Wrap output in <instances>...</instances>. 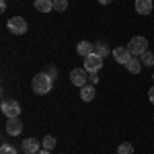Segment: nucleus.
<instances>
[{
  "mask_svg": "<svg viewBox=\"0 0 154 154\" xmlns=\"http://www.w3.org/2000/svg\"><path fill=\"white\" fill-rule=\"evenodd\" d=\"M8 27V31H11L12 35H23L25 31H27V21H25L23 17H12L11 21L6 23Z\"/></svg>",
  "mask_w": 154,
  "mask_h": 154,
  "instance_id": "5",
  "label": "nucleus"
},
{
  "mask_svg": "<svg viewBox=\"0 0 154 154\" xmlns=\"http://www.w3.org/2000/svg\"><path fill=\"white\" fill-rule=\"evenodd\" d=\"M35 8L39 12H49L54 11V0H35Z\"/></svg>",
  "mask_w": 154,
  "mask_h": 154,
  "instance_id": "14",
  "label": "nucleus"
},
{
  "mask_svg": "<svg viewBox=\"0 0 154 154\" xmlns=\"http://www.w3.org/2000/svg\"><path fill=\"white\" fill-rule=\"evenodd\" d=\"M97 82H99V76H97V72H88V84H93V86H95Z\"/></svg>",
  "mask_w": 154,
  "mask_h": 154,
  "instance_id": "21",
  "label": "nucleus"
},
{
  "mask_svg": "<svg viewBox=\"0 0 154 154\" xmlns=\"http://www.w3.org/2000/svg\"><path fill=\"white\" fill-rule=\"evenodd\" d=\"M2 113L6 117H19L21 115V105L14 99H4L2 101Z\"/></svg>",
  "mask_w": 154,
  "mask_h": 154,
  "instance_id": "4",
  "label": "nucleus"
},
{
  "mask_svg": "<svg viewBox=\"0 0 154 154\" xmlns=\"http://www.w3.org/2000/svg\"><path fill=\"white\" fill-rule=\"evenodd\" d=\"M45 74H48V76H51V78H56V70H54V68H48V70H45Z\"/></svg>",
  "mask_w": 154,
  "mask_h": 154,
  "instance_id": "22",
  "label": "nucleus"
},
{
  "mask_svg": "<svg viewBox=\"0 0 154 154\" xmlns=\"http://www.w3.org/2000/svg\"><path fill=\"white\" fill-rule=\"evenodd\" d=\"M68 8V0H54V11L56 12H64Z\"/></svg>",
  "mask_w": 154,
  "mask_h": 154,
  "instance_id": "19",
  "label": "nucleus"
},
{
  "mask_svg": "<svg viewBox=\"0 0 154 154\" xmlns=\"http://www.w3.org/2000/svg\"><path fill=\"white\" fill-rule=\"evenodd\" d=\"M76 51H78V56L86 58V56H91V54L95 51V43H91V41H80V43L76 45Z\"/></svg>",
  "mask_w": 154,
  "mask_h": 154,
  "instance_id": "11",
  "label": "nucleus"
},
{
  "mask_svg": "<svg viewBox=\"0 0 154 154\" xmlns=\"http://www.w3.org/2000/svg\"><path fill=\"white\" fill-rule=\"evenodd\" d=\"M95 54H99L101 58H107V54H109V48H107L105 41H97V43H95Z\"/></svg>",
  "mask_w": 154,
  "mask_h": 154,
  "instance_id": "15",
  "label": "nucleus"
},
{
  "mask_svg": "<svg viewBox=\"0 0 154 154\" xmlns=\"http://www.w3.org/2000/svg\"><path fill=\"white\" fill-rule=\"evenodd\" d=\"M99 2H101V4H111L113 0H99Z\"/></svg>",
  "mask_w": 154,
  "mask_h": 154,
  "instance_id": "24",
  "label": "nucleus"
},
{
  "mask_svg": "<svg viewBox=\"0 0 154 154\" xmlns=\"http://www.w3.org/2000/svg\"><path fill=\"white\" fill-rule=\"evenodd\" d=\"M117 154H134V146H131L130 142H123V144H119Z\"/></svg>",
  "mask_w": 154,
  "mask_h": 154,
  "instance_id": "18",
  "label": "nucleus"
},
{
  "mask_svg": "<svg viewBox=\"0 0 154 154\" xmlns=\"http://www.w3.org/2000/svg\"><path fill=\"white\" fill-rule=\"evenodd\" d=\"M6 131H8L11 136H19V134L23 131V123H21V119H19V117H8V121H6Z\"/></svg>",
  "mask_w": 154,
  "mask_h": 154,
  "instance_id": "8",
  "label": "nucleus"
},
{
  "mask_svg": "<svg viewBox=\"0 0 154 154\" xmlns=\"http://www.w3.org/2000/svg\"><path fill=\"white\" fill-rule=\"evenodd\" d=\"M70 82L74 84V86H78V88L86 86V82H88V74H86V70H84V68H74V70L70 72Z\"/></svg>",
  "mask_w": 154,
  "mask_h": 154,
  "instance_id": "6",
  "label": "nucleus"
},
{
  "mask_svg": "<svg viewBox=\"0 0 154 154\" xmlns=\"http://www.w3.org/2000/svg\"><path fill=\"white\" fill-rule=\"evenodd\" d=\"M128 49L131 51V56H142L144 51H148V39H146V37H142V35L131 37Z\"/></svg>",
  "mask_w": 154,
  "mask_h": 154,
  "instance_id": "2",
  "label": "nucleus"
},
{
  "mask_svg": "<svg viewBox=\"0 0 154 154\" xmlns=\"http://www.w3.org/2000/svg\"><path fill=\"white\" fill-rule=\"evenodd\" d=\"M152 80H154V74H152Z\"/></svg>",
  "mask_w": 154,
  "mask_h": 154,
  "instance_id": "26",
  "label": "nucleus"
},
{
  "mask_svg": "<svg viewBox=\"0 0 154 154\" xmlns=\"http://www.w3.org/2000/svg\"><path fill=\"white\" fill-rule=\"evenodd\" d=\"M39 148H41V144H39V140H35V138H27L23 142V152L25 154H37Z\"/></svg>",
  "mask_w": 154,
  "mask_h": 154,
  "instance_id": "9",
  "label": "nucleus"
},
{
  "mask_svg": "<svg viewBox=\"0 0 154 154\" xmlns=\"http://www.w3.org/2000/svg\"><path fill=\"white\" fill-rule=\"evenodd\" d=\"M140 60H142V66H154V54L152 51H144L142 56H140Z\"/></svg>",
  "mask_w": 154,
  "mask_h": 154,
  "instance_id": "16",
  "label": "nucleus"
},
{
  "mask_svg": "<svg viewBox=\"0 0 154 154\" xmlns=\"http://www.w3.org/2000/svg\"><path fill=\"white\" fill-rule=\"evenodd\" d=\"M51 84H54V78L48 76L45 72H39L31 80V88H33L35 95H48L49 91H51Z\"/></svg>",
  "mask_w": 154,
  "mask_h": 154,
  "instance_id": "1",
  "label": "nucleus"
},
{
  "mask_svg": "<svg viewBox=\"0 0 154 154\" xmlns=\"http://www.w3.org/2000/svg\"><path fill=\"white\" fill-rule=\"evenodd\" d=\"M95 95H97V93H95V86H93V84H86V86L80 88V99L86 101V103H88V101H93Z\"/></svg>",
  "mask_w": 154,
  "mask_h": 154,
  "instance_id": "12",
  "label": "nucleus"
},
{
  "mask_svg": "<svg viewBox=\"0 0 154 154\" xmlns=\"http://www.w3.org/2000/svg\"><path fill=\"white\" fill-rule=\"evenodd\" d=\"M136 12H140V14H150L154 8V4H152V0H136Z\"/></svg>",
  "mask_w": 154,
  "mask_h": 154,
  "instance_id": "10",
  "label": "nucleus"
},
{
  "mask_svg": "<svg viewBox=\"0 0 154 154\" xmlns=\"http://www.w3.org/2000/svg\"><path fill=\"white\" fill-rule=\"evenodd\" d=\"M148 99H150V103H154V86L148 91Z\"/></svg>",
  "mask_w": 154,
  "mask_h": 154,
  "instance_id": "23",
  "label": "nucleus"
},
{
  "mask_svg": "<svg viewBox=\"0 0 154 154\" xmlns=\"http://www.w3.org/2000/svg\"><path fill=\"white\" fill-rule=\"evenodd\" d=\"M0 154H17V148H14V146H8V144H4V146L0 148Z\"/></svg>",
  "mask_w": 154,
  "mask_h": 154,
  "instance_id": "20",
  "label": "nucleus"
},
{
  "mask_svg": "<svg viewBox=\"0 0 154 154\" xmlns=\"http://www.w3.org/2000/svg\"><path fill=\"white\" fill-rule=\"evenodd\" d=\"M37 154H49V150H45V148H43V150H39Z\"/></svg>",
  "mask_w": 154,
  "mask_h": 154,
  "instance_id": "25",
  "label": "nucleus"
},
{
  "mask_svg": "<svg viewBox=\"0 0 154 154\" xmlns=\"http://www.w3.org/2000/svg\"><path fill=\"white\" fill-rule=\"evenodd\" d=\"M103 60L105 58H101L99 54H91V56H86L84 58V70L86 72H99L101 68H103Z\"/></svg>",
  "mask_w": 154,
  "mask_h": 154,
  "instance_id": "3",
  "label": "nucleus"
},
{
  "mask_svg": "<svg viewBox=\"0 0 154 154\" xmlns=\"http://www.w3.org/2000/svg\"><path fill=\"white\" fill-rule=\"evenodd\" d=\"M134 58L131 56V51L128 48H115L113 49V60L117 62V64H121V66H128V62Z\"/></svg>",
  "mask_w": 154,
  "mask_h": 154,
  "instance_id": "7",
  "label": "nucleus"
},
{
  "mask_svg": "<svg viewBox=\"0 0 154 154\" xmlns=\"http://www.w3.org/2000/svg\"><path fill=\"white\" fill-rule=\"evenodd\" d=\"M140 70H142V60L138 58V56H134V58L128 62V72H130V74H140Z\"/></svg>",
  "mask_w": 154,
  "mask_h": 154,
  "instance_id": "13",
  "label": "nucleus"
},
{
  "mask_svg": "<svg viewBox=\"0 0 154 154\" xmlns=\"http://www.w3.org/2000/svg\"><path fill=\"white\" fill-rule=\"evenodd\" d=\"M41 146H43L45 150H54V148H56V138H54V136H45L43 142H41Z\"/></svg>",
  "mask_w": 154,
  "mask_h": 154,
  "instance_id": "17",
  "label": "nucleus"
}]
</instances>
